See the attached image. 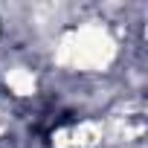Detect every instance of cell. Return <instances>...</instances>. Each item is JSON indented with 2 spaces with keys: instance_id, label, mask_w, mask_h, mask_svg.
I'll return each mask as SVG.
<instances>
[{
  "instance_id": "obj_1",
  "label": "cell",
  "mask_w": 148,
  "mask_h": 148,
  "mask_svg": "<svg viewBox=\"0 0 148 148\" xmlns=\"http://www.w3.org/2000/svg\"><path fill=\"white\" fill-rule=\"evenodd\" d=\"M113 58V41L102 26H84L79 32H73L61 41L58 61L73 64V67H84V70H99L108 67Z\"/></svg>"
},
{
  "instance_id": "obj_2",
  "label": "cell",
  "mask_w": 148,
  "mask_h": 148,
  "mask_svg": "<svg viewBox=\"0 0 148 148\" xmlns=\"http://www.w3.org/2000/svg\"><path fill=\"white\" fill-rule=\"evenodd\" d=\"M70 139H73V148H93L102 139V128L93 122H84L76 131H70Z\"/></svg>"
},
{
  "instance_id": "obj_3",
  "label": "cell",
  "mask_w": 148,
  "mask_h": 148,
  "mask_svg": "<svg viewBox=\"0 0 148 148\" xmlns=\"http://www.w3.org/2000/svg\"><path fill=\"white\" fill-rule=\"evenodd\" d=\"M6 82H9V87H12L18 96L35 93V76H32L29 70H12L9 76H6Z\"/></svg>"
}]
</instances>
